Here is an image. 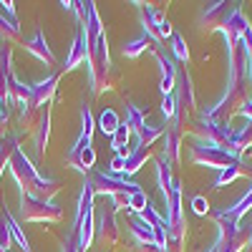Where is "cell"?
Here are the masks:
<instances>
[{
	"instance_id": "6da1fadb",
	"label": "cell",
	"mask_w": 252,
	"mask_h": 252,
	"mask_svg": "<svg viewBox=\"0 0 252 252\" xmlns=\"http://www.w3.org/2000/svg\"><path fill=\"white\" fill-rule=\"evenodd\" d=\"M8 166H10V172H13L18 187H20V192H26L31 197H38V199H53L58 194V179L40 174L35 169V164L28 159V154L20 149V146L13 152Z\"/></svg>"
},
{
	"instance_id": "7a4b0ae2",
	"label": "cell",
	"mask_w": 252,
	"mask_h": 252,
	"mask_svg": "<svg viewBox=\"0 0 252 252\" xmlns=\"http://www.w3.org/2000/svg\"><path fill=\"white\" fill-rule=\"evenodd\" d=\"M94 199H96L94 184L86 177V179H83V184H81V194H78V202H76L73 224H71V229H76V232H78V252H89L91 245H94V237H96V209H94Z\"/></svg>"
},
{
	"instance_id": "3957f363",
	"label": "cell",
	"mask_w": 252,
	"mask_h": 252,
	"mask_svg": "<svg viewBox=\"0 0 252 252\" xmlns=\"http://www.w3.org/2000/svg\"><path fill=\"white\" fill-rule=\"evenodd\" d=\"M89 179H91V184H94L96 197H98V194L106 197V199L114 204L116 212H121V209H129L131 194H136L139 189H141V187H139L136 182H131V179H124V177H116V174H109V172H96V169L89 174Z\"/></svg>"
},
{
	"instance_id": "277c9868",
	"label": "cell",
	"mask_w": 252,
	"mask_h": 252,
	"mask_svg": "<svg viewBox=\"0 0 252 252\" xmlns=\"http://www.w3.org/2000/svg\"><path fill=\"white\" fill-rule=\"evenodd\" d=\"M189 159L199 166H212L217 172L227 169V166H242V161L237 157L227 152V146L204 141V139H192V144H189Z\"/></svg>"
},
{
	"instance_id": "5b68a950",
	"label": "cell",
	"mask_w": 252,
	"mask_h": 252,
	"mask_svg": "<svg viewBox=\"0 0 252 252\" xmlns=\"http://www.w3.org/2000/svg\"><path fill=\"white\" fill-rule=\"evenodd\" d=\"M18 212L23 222H58L63 217V209L56 199H38L26 192H20Z\"/></svg>"
},
{
	"instance_id": "8992f818",
	"label": "cell",
	"mask_w": 252,
	"mask_h": 252,
	"mask_svg": "<svg viewBox=\"0 0 252 252\" xmlns=\"http://www.w3.org/2000/svg\"><path fill=\"white\" fill-rule=\"evenodd\" d=\"M126 126L131 129V134H136V146L134 149H149V146H154V141H159L164 136V126L146 124L144 111L131 101L126 103Z\"/></svg>"
},
{
	"instance_id": "52a82bcc",
	"label": "cell",
	"mask_w": 252,
	"mask_h": 252,
	"mask_svg": "<svg viewBox=\"0 0 252 252\" xmlns=\"http://www.w3.org/2000/svg\"><path fill=\"white\" fill-rule=\"evenodd\" d=\"M139 5V13H141V33H146L157 46H161L164 40H169L172 38V23H169V18L164 15V10L154 8V5H144V3H136Z\"/></svg>"
},
{
	"instance_id": "ba28073f",
	"label": "cell",
	"mask_w": 252,
	"mask_h": 252,
	"mask_svg": "<svg viewBox=\"0 0 252 252\" xmlns=\"http://www.w3.org/2000/svg\"><path fill=\"white\" fill-rule=\"evenodd\" d=\"M13 46L0 40V114L8 121L10 109H13V98H10V81H13Z\"/></svg>"
},
{
	"instance_id": "9c48e42d",
	"label": "cell",
	"mask_w": 252,
	"mask_h": 252,
	"mask_svg": "<svg viewBox=\"0 0 252 252\" xmlns=\"http://www.w3.org/2000/svg\"><path fill=\"white\" fill-rule=\"evenodd\" d=\"M94 131H96V121H94L91 106H89V103H83V106H81V131H78L73 146H71L68 154H66L68 164L76 161L86 149H94Z\"/></svg>"
},
{
	"instance_id": "30bf717a",
	"label": "cell",
	"mask_w": 252,
	"mask_h": 252,
	"mask_svg": "<svg viewBox=\"0 0 252 252\" xmlns=\"http://www.w3.org/2000/svg\"><path fill=\"white\" fill-rule=\"evenodd\" d=\"M81 63H91V46H89V35L83 31V26H76V35L71 40V48H68V56L61 66V73H68L73 68H78Z\"/></svg>"
},
{
	"instance_id": "8fae6325",
	"label": "cell",
	"mask_w": 252,
	"mask_h": 252,
	"mask_svg": "<svg viewBox=\"0 0 252 252\" xmlns=\"http://www.w3.org/2000/svg\"><path fill=\"white\" fill-rule=\"evenodd\" d=\"M116 209H114V204L106 199V204H103L101 209H98V215H96V237H98V242H103V245H116L119 242V224H116Z\"/></svg>"
},
{
	"instance_id": "7c38bea8",
	"label": "cell",
	"mask_w": 252,
	"mask_h": 252,
	"mask_svg": "<svg viewBox=\"0 0 252 252\" xmlns=\"http://www.w3.org/2000/svg\"><path fill=\"white\" fill-rule=\"evenodd\" d=\"M197 134H199V139H204V141L227 146L229 136H232V126H229L227 121H222V119L199 116V119H197Z\"/></svg>"
},
{
	"instance_id": "4fadbf2b",
	"label": "cell",
	"mask_w": 252,
	"mask_h": 252,
	"mask_svg": "<svg viewBox=\"0 0 252 252\" xmlns=\"http://www.w3.org/2000/svg\"><path fill=\"white\" fill-rule=\"evenodd\" d=\"M252 212V187L247 189V192L232 204V207H227V209H217L215 212V220L217 224H227V227H242V217Z\"/></svg>"
},
{
	"instance_id": "5bb4252c",
	"label": "cell",
	"mask_w": 252,
	"mask_h": 252,
	"mask_svg": "<svg viewBox=\"0 0 252 252\" xmlns=\"http://www.w3.org/2000/svg\"><path fill=\"white\" fill-rule=\"evenodd\" d=\"M154 56H157V63H159V73H161L159 91H161V96H169L177 89V76H179L177 63H174V58H169L164 51H154Z\"/></svg>"
},
{
	"instance_id": "9a60e30c",
	"label": "cell",
	"mask_w": 252,
	"mask_h": 252,
	"mask_svg": "<svg viewBox=\"0 0 252 252\" xmlns=\"http://www.w3.org/2000/svg\"><path fill=\"white\" fill-rule=\"evenodd\" d=\"M58 76H61V71H58V73H51V76L43 78V81L31 83V111H35V109H40V106H48V103H51V98H53V94H56Z\"/></svg>"
},
{
	"instance_id": "2e32d148",
	"label": "cell",
	"mask_w": 252,
	"mask_h": 252,
	"mask_svg": "<svg viewBox=\"0 0 252 252\" xmlns=\"http://www.w3.org/2000/svg\"><path fill=\"white\" fill-rule=\"evenodd\" d=\"M157 229H161V227H154L141 215H131V220H129V235H131L134 245H157Z\"/></svg>"
},
{
	"instance_id": "e0dca14e",
	"label": "cell",
	"mask_w": 252,
	"mask_h": 252,
	"mask_svg": "<svg viewBox=\"0 0 252 252\" xmlns=\"http://www.w3.org/2000/svg\"><path fill=\"white\" fill-rule=\"evenodd\" d=\"M23 48H26V51H28L31 56H35L38 61H43V63H48V66H56V53L51 51V46H48V40H46V33L40 31V28H35L33 38L23 40Z\"/></svg>"
},
{
	"instance_id": "ac0fdd59",
	"label": "cell",
	"mask_w": 252,
	"mask_h": 252,
	"mask_svg": "<svg viewBox=\"0 0 252 252\" xmlns=\"http://www.w3.org/2000/svg\"><path fill=\"white\" fill-rule=\"evenodd\" d=\"M247 149H252V124L250 121L245 126H240V129H232V136L227 141V152L232 157H237L240 161L245 159Z\"/></svg>"
},
{
	"instance_id": "d6986e66",
	"label": "cell",
	"mask_w": 252,
	"mask_h": 252,
	"mask_svg": "<svg viewBox=\"0 0 252 252\" xmlns=\"http://www.w3.org/2000/svg\"><path fill=\"white\" fill-rule=\"evenodd\" d=\"M48 134H51V103L40 111L38 126H35V136H33V146L38 157H46V146H48Z\"/></svg>"
},
{
	"instance_id": "ffe728a7",
	"label": "cell",
	"mask_w": 252,
	"mask_h": 252,
	"mask_svg": "<svg viewBox=\"0 0 252 252\" xmlns=\"http://www.w3.org/2000/svg\"><path fill=\"white\" fill-rule=\"evenodd\" d=\"M146 51H152V53L159 51V46H157L146 33H141L139 38H134V40H129V43L121 46V56H124V58H139V56L146 53Z\"/></svg>"
},
{
	"instance_id": "44dd1931",
	"label": "cell",
	"mask_w": 252,
	"mask_h": 252,
	"mask_svg": "<svg viewBox=\"0 0 252 252\" xmlns=\"http://www.w3.org/2000/svg\"><path fill=\"white\" fill-rule=\"evenodd\" d=\"M152 159V154H149V149H131L129 154H126V159H124V169H121V174L119 177H124V179H131L141 166Z\"/></svg>"
},
{
	"instance_id": "7402d4cb",
	"label": "cell",
	"mask_w": 252,
	"mask_h": 252,
	"mask_svg": "<svg viewBox=\"0 0 252 252\" xmlns=\"http://www.w3.org/2000/svg\"><path fill=\"white\" fill-rule=\"evenodd\" d=\"M154 177H157L159 194H161V199L166 202V199H169V192H172V184H174V177H172V164H166V161L157 159V161H154Z\"/></svg>"
},
{
	"instance_id": "603a6c76",
	"label": "cell",
	"mask_w": 252,
	"mask_h": 252,
	"mask_svg": "<svg viewBox=\"0 0 252 252\" xmlns=\"http://www.w3.org/2000/svg\"><path fill=\"white\" fill-rule=\"evenodd\" d=\"M20 38V26H18V18L8 15L3 8H0V40L3 43H13V40Z\"/></svg>"
},
{
	"instance_id": "cb8c5ba5",
	"label": "cell",
	"mask_w": 252,
	"mask_h": 252,
	"mask_svg": "<svg viewBox=\"0 0 252 252\" xmlns=\"http://www.w3.org/2000/svg\"><path fill=\"white\" fill-rule=\"evenodd\" d=\"M18 149V134L15 131H8L0 136V174H3V169L10 164V157L13 152Z\"/></svg>"
},
{
	"instance_id": "d4e9b609",
	"label": "cell",
	"mask_w": 252,
	"mask_h": 252,
	"mask_svg": "<svg viewBox=\"0 0 252 252\" xmlns=\"http://www.w3.org/2000/svg\"><path fill=\"white\" fill-rule=\"evenodd\" d=\"M0 215H3V220H5V224H8V229H10V237L20 245V250L31 252V242H28V237H26V232H23V227L18 224V220L8 212V209H5V212H0Z\"/></svg>"
},
{
	"instance_id": "484cf974",
	"label": "cell",
	"mask_w": 252,
	"mask_h": 252,
	"mask_svg": "<svg viewBox=\"0 0 252 252\" xmlns=\"http://www.w3.org/2000/svg\"><path fill=\"white\" fill-rule=\"evenodd\" d=\"M96 126L101 129V134L114 136V134H116V129L121 126V119H119V114H116L114 109H103V111L98 114V121H96Z\"/></svg>"
},
{
	"instance_id": "4316f807",
	"label": "cell",
	"mask_w": 252,
	"mask_h": 252,
	"mask_svg": "<svg viewBox=\"0 0 252 252\" xmlns=\"http://www.w3.org/2000/svg\"><path fill=\"white\" fill-rule=\"evenodd\" d=\"M129 139H131V129L126 126V121H121V126L116 129V134L111 136V152L126 157V154H129V152H126V146H129Z\"/></svg>"
},
{
	"instance_id": "83f0119b",
	"label": "cell",
	"mask_w": 252,
	"mask_h": 252,
	"mask_svg": "<svg viewBox=\"0 0 252 252\" xmlns=\"http://www.w3.org/2000/svg\"><path fill=\"white\" fill-rule=\"evenodd\" d=\"M169 43H172V53H174V58H177L179 63H189V48H187V43H184V35L174 31L172 38H169Z\"/></svg>"
},
{
	"instance_id": "f1b7e54d",
	"label": "cell",
	"mask_w": 252,
	"mask_h": 252,
	"mask_svg": "<svg viewBox=\"0 0 252 252\" xmlns=\"http://www.w3.org/2000/svg\"><path fill=\"white\" fill-rule=\"evenodd\" d=\"M240 174H242L240 166H227V169L217 172V177H215V182H212V189H222V187H227V184H232Z\"/></svg>"
},
{
	"instance_id": "f546056e",
	"label": "cell",
	"mask_w": 252,
	"mask_h": 252,
	"mask_svg": "<svg viewBox=\"0 0 252 252\" xmlns=\"http://www.w3.org/2000/svg\"><path fill=\"white\" fill-rule=\"evenodd\" d=\"M177 114V94H169V96H161V116L166 121H172Z\"/></svg>"
},
{
	"instance_id": "4dcf8cb0",
	"label": "cell",
	"mask_w": 252,
	"mask_h": 252,
	"mask_svg": "<svg viewBox=\"0 0 252 252\" xmlns=\"http://www.w3.org/2000/svg\"><path fill=\"white\" fill-rule=\"evenodd\" d=\"M10 242H13L10 229H8V224H5L3 215H0V252H10Z\"/></svg>"
},
{
	"instance_id": "1f68e13d",
	"label": "cell",
	"mask_w": 252,
	"mask_h": 252,
	"mask_svg": "<svg viewBox=\"0 0 252 252\" xmlns=\"http://www.w3.org/2000/svg\"><path fill=\"white\" fill-rule=\"evenodd\" d=\"M192 209H194L197 217H207V215H209V202H207V197L194 194V197H192Z\"/></svg>"
},
{
	"instance_id": "d6a6232c",
	"label": "cell",
	"mask_w": 252,
	"mask_h": 252,
	"mask_svg": "<svg viewBox=\"0 0 252 252\" xmlns=\"http://www.w3.org/2000/svg\"><path fill=\"white\" fill-rule=\"evenodd\" d=\"M61 252H78V232H76V229H68V235H66V240H63Z\"/></svg>"
},
{
	"instance_id": "836d02e7",
	"label": "cell",
	"mask_w": 252,
	"mask_h": 252,
	"mask_svg": "<svg viewBox=\"0 0 252 252\" xmlns=\"http://www.w3.org/2000/svg\"><path fill=\"white\" fill-rule=\"evenodd\" d=\"M237 114H240V116H245V119H247V121L252 124V98H245V101L240 103Z\"/></svg>"
},
{
	"instance_id": "e575fe53",
	"label": "cell",
	"mask_w": 252,
	"mask_h": 252,
	"mask_svg": "<svg viewBox=\"0 0 252 252\" xmlns=\"http://www.w3.org/2000/svg\"><path fill=\"white\" fill-rule=\"evenodd\" d=\"M5 124H8V121L3 119V114H0V136H3V131H5Z\"/></svg>"
},
{
	"instance_id": "d590c367",
	"label": "cell",
	"mask_w": 252,
	"mask_h": 252,
	"mask_svg": "<svg viewBox=\"0 0 252 252\" xmlns=\"http://www.w3.org/2000/svg\"><path fill=\"white\" fill-rule=\"evenodd\" d=\"M207 252H220V240H215V245H212V247H209Z\"/></svg>"
}]
</instances>
